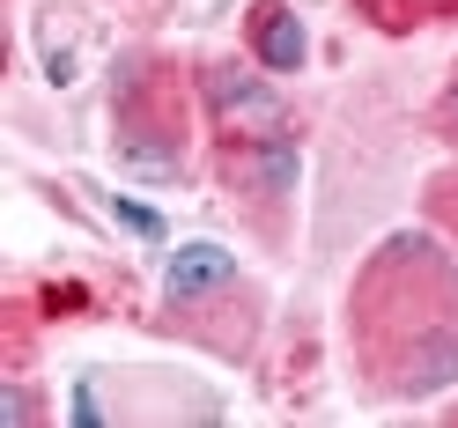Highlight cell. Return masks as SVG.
I'll use <instances>...</instances> for the list:
<instances>
[{
    "instance_id": "cell-3",
    "label": "cell",
    "mask_w": 458,
    "mask_h": 428,
    "mask_svg": "<svg viewBox=\"0 0 458 428\" xmlns=\"http://www.w3.org/2000/svg\"><path fill=\"white\" fill-rule=\"evenodd\" d=\"M215 104H222V111H259V119L274 111V104H267L259 89H251L244 74H215Z\"/></svg>"
},
{
    "instance_id": "cell-5",
    "label": "cell",
    "mask_w": 458,
    "mask_h": 428,
    "mask_svg": "<svg viewBox=\"0 0 458 428\" xmlns=\"http://www.w3.org/2000/svg\"><path fill=\"white\" fill-rule=\"evenodd\" d=\"M111 222H126V230L148 237V244L163 237V214H156V207H133V199H111Z\"/></svg>"
},
{
    "instance_id": "cell-2",
    "label": "cell",
    "mask_w": 458,
    "mask_h": 428,
    "mask_svg": "<svg viewBox=\"0 0 458 428\" xmlns=\"http://www.w3.org/2000/svg\"><path fill=\"white\" fill-rule=\"evenodd\" d=\"M303 52H310V38H303V22H296L289 8H274V15L259 22V60H267L274 74H296V67H303Z\"/></svg>"
},
{
    "instance_id": "cell-4",
    "label": "cell",
    "mask_w": 458,
    "mask_h": 428,
    "mask_svg": "<svg viewBox=\"0 0 458 428\" xmlns=\"http://www.w3.org/2000/svg\"><path fill=\"white\" fill-rule=\"evenodd\" d=\"M259 178L274 192H289V178H296V148H289V140H267V148H259Z\"/></svg>"
},
{
    "instance_id": "cell-1",
    "label": "cell",
    "mask_w": 458,
    "mask_h": 428,
    "mask_svg": "<svg viewBox=\"0 0 458 428\" xmlns=\"http://www.w3.org/2000/svg\"><path fill=\"white\" fill-rule=\"evenodd\" d=\"M222 281H237V251H229V244H178L170 266H163V296L170 303H192V296L222 289Z\"/></svg>"
}]
</instances>
